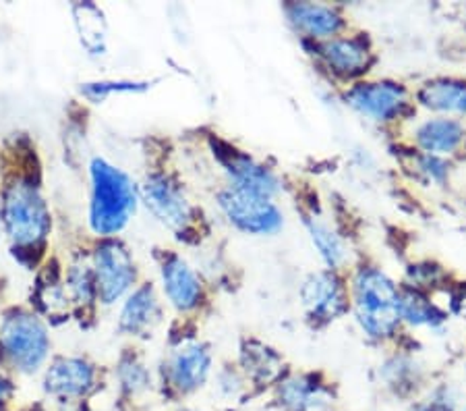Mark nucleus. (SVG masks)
<instances>
[{"mask_svg": "<svg viewBox=\"0 0 466 411\" xmlns=\"http://www.w3.org/2000/svg\"><path fill=\"white\" fill-rule=\"evenodd\" d=\"M92 227L96 233L112 235L129 222L135 212V187L123 170L106 160L92 164Z\"/></svg>", "mask_w": 466, "mask_h": 411, "instance_id": "f03ea898", "label": "nucleus"}, {"mask_svg": "<svg viewBox=\"0 0 466 411\" xmlns=\"http://www.w3.org/2000/svg\"><path fill=\"white\" fill-rule=\"evenodd\" d=\"M187 411H189V409H187Z\"/></svg>", "mask_w": 466, "mask_h": 411, "instance_id": "bb28decb", "label": "nucleus"}, {"mask_svg": "<svg viewBox=\"0 0 466 411\" xmlns=\"http://www.w3.org/2000/svg\"><path fill=\"white\" fill-rule=\"evenodd\" d=\"M156 318H157L156 295L152 287H144L139 289L137 293H133V297L127 302L123 316H120V326H123V331L127 333L139 334L144 333Z\"/></svg>", "mask_w": 466, "mask_h": 411, "instance_id": "a211bd4d", "label": "nucleus"}, {"mask_svg": "<svg viewBox=\"0 0 466 411\" xmlns=\"http://www.w3.org/2000/svg\"><path fill=\"white\" fill-rule=\"evenodd\" d=\"M464 411H466V409H464Z\"/></svg>", "mask_w": 466, "mask_h": 411, "instance_id": "cd10ccee", "label": "nucleus"}, {"mask_svg": "<svg viewBox=\"0 0 466 411\" xmlns=\"http://www.w3.org/2000/svg\"><path fill=\"white\" fill-rule=\"evenodd\" d=\"M452 409H454V403L450 399H433L427 403L425 411H452Z\"/></svg>", "mask_w": 466, "mask_h": 411, "instance_id": "393cba45", "label": "nucleus"}, {"mask_svg": "<svg viewBox=\"0 0 466 411\" xmlns=\"http://www.w3.org/2000/svg\"><path fill=\"white\" fill-rule=\"evenodd\" d=\"M5 222L19 245H37L46 237L50 219L35 185L29 181L11 185L5 201Z\"/></svg>", "mask_w": 466, "mask_h": 411, "instance_id": "7ed1b4c3", "label": "nucleus"}, {"mask_svg": "<svg viewBox=\"0 0 466 411\" xmlns=\"http://www.w3.org/2000/svg\"><path fill=\"white\" fill-rule=\"evenodd\" d=\"M0 349L15 368L21 372H34L46 360V328L34 316L15 313V316L5 320L3 331H0Z\"/></svg>", "mask_w": 466, "mask_h": 411, "instance_id": "20e7f679", "label": "nucleus"}, {"mask_svg": "<svg viewBox=\"0 0 466 411\" xmlns=\"http://www.w3.org/2000/svg\"><path fill=\"white\" fill-rule=\"evenodd\" d=\"M144 200L149 211L170 229H183L191 221V206L177 185L167 177H152L144 185Z\"/></svg>", "mask_w": 466, "mask_h": 411, "instance_id": "1a4fd4ad", "label": "nucleus"}, {"mask_svg": "<svg viewBox=\"0 0 466 411\" xmlns=\"http://www.w3.org/2000/svg\"><path fill=\"white\" fill-rule=\"evenodd\" d=\"M423 169H425V173H430L433 179H438V181H441V179L448 173L446 164H443L438 156H431V154L423 159Z\"/></svg>", "mask_w": 466, "mask_h": 411, "instance_id": "b1692460", "label": "nucleus"}, {"mask_svg": "<svg viewBox=\"0 0 466 411\" xmlns=\"http://www.w3.org/2000/svg\"><path fill=\"white\" fill-rule=\"evenodd\" d=\"M11 395V385L9 383H0V406L6 403V397Z\"/></svg>", "mask_w": 466, "mask_h": 411, "instance_id": "a878e982", "label": "nucleus"}, {"mask_svg": "<svg viewBox=\"0 0 466 411\" xmlns=\"http://www.w3.org/2000/svg\"><path fill=\"white\" fill-rule=\"evenodd\" d=\"M407 320L410 324H435L441 320V313L435 310L430 299L419 293L400 295V320Z\"/></svg>", "mask_w": 466, "mask_h": 411, "instance_id": "4be33fe9", "label": "nucleus"}, {"mask_svg": "<svg viewBox=\"0 0 466 411\" xmlns=\"http://www.w3.org/2000/svg\"><path fill=\"white\" fill-rule=\"evenodd\" d=\"M222 162L227 164L232 185L243 187L253 193H259L263 198L272 200L274 193L278 191L276 177L269 173L266 167L255 162L249 156L237 154V149H230L228 156H224Z\"/></svg>", "mask_w": 466, "mask_h": 411, "instance_id": "f8f14e48", "label": "nucleus"}, {"mask_svg": "<svg viewBox=\"0 0 466 411\" xmlns=\"http://www.w3.org/2000/svg\"><path fill=\"white\" fill-rule=\"evenodd\" d=\"M323 61L342 77H355L370 65V48L359 37H334L321 48Z\"/></svg>", "mask_w": 466, "mask_h": 411, "instance_id": "9b49d317", "label": "nucleus"}, {"mask_svg": "<svg viewBox=\"0 0 466 411\" xmlns=\"http://www.w3.org/2000/svg\"><path fill=\"white\" fill-rule=\"evenodd\" d=\"M355 312L360 326L375 339L390 336L400 323V293L378 268H360L355 276Z\"/></svg>", "mask_w": 466, "mask_h": 411, "instance_id": "f257e3e1", "label": "nucleus"}, {"mask_svg": "<svg viewBox=\"0 0 466 411\" xmlns=\"http://www.w3.org/2000/svg\"><path fill=\"white\" fill-rule=\"evenodd\" d=\"M120 380H123L125 388H129L131 393H137L141 388L147 386V372L144 370V365L139 364H127L120 370Z\"/></svg>", "mask_w": 466, "mask_h": 411, "instance_id": "5701e85b", "label": "nucleus"}, {"mask_svg": "<svg viewBox=\"0 0 466 411\" xmlns=\"http://www.w3.org/2000/svg\"><path fill=\"white\" fill-rule=\"evenodd\" d=\"M162 279L164 291H167V295L175 308L191 310L198 305L201 297L199 281L183 260L172 256L168 262H164Z\"/></svg>", "mask_w": 466, "mask_h": 411, "instance_id": "ddd939ff", "label": "nucleus"}, {"mask_svg": "<svg viewBox=\"0 0 466 411\" xmlns=\"http://www.w3.org/2000/svg\"><path fill=\"white\" fill-rule=\"evenodd\" d=\"M243 364L247 372L258 380H272L280 372V362L272 349L251 343L249 349L243 351Z\"/></svg>", "mask_w": 466, "mask_h": 411, "instance_id": "412c9836", "label": "nucleus"}, {"mask_svg": "<svg viewBox=\"0 0 466 411\" xmlns=\"http://www.w3.org/2000/svg\"><path fill=\"white\" fill-rule=\"evenodd\" d=\"M209 364H212V357H209L206 347L191 345L180 349L178 354L172 357L170 364L172 383L185 393L195 391V388H199L206 383L209 374Z\"/></svg>", "mask_w": 466, "mask_h": 411, "instance_id": "4468645a", "label": "nucleus"}, {"mask_svg": "<svg viewBox=\"0 0 466 411\" xmlns=\"http://www.w3.org/2000/svg\"><path fill=\"white\" fill-rule=\"evenodd\" d=\"M289 19L300 32L313 37H328L340 32L342 17L334 9L313 3H295L289 6Z\"/></svg>", "mask_w": 466, "mask_h": 411, "instance_id": "2eb2a0df", "label": "nucleus"}, {"mask_svg": "<svg viewBox=\"0 0 466 411\" xmlns=\"http://www.w3.org/2000/svg\"><path fill=\"white\" fill-rule=\"evenodd\" d=\"M280 399L292 411H311L318 409L323 401L321 388L305 378L287 380L280 388Z\"/></svg>", "mask_w": 466, "mask_h": 411, "instance_id": "6ab92c4d", "label": "nucleus"}, {"mask_svg": "<svg viewBox=\"0 0 466 411\" xmlns=\"http://www.w3.org/2000/svg\"><path fill=\"white\" fill-rule=\"evenodd\" d=\"M135 281L133 260L120 243H104L96 253V287L104 303L116 302Z\"/></svg>", "mask_w": 466, "mask_h": 411, "instance_id": "423d86ee", "label": "nucleus"}, {"mask_svg": "<svg viewBox=\"0 0 466 411\" xmlns=\"http://www.w3.org/2000/svg\"><path fill=\"white\" fill-rule=\"evenodd\" d=\"M307 229H309L313 245L318 248L319 256L329 268H338L344 260H347V248H344L342 239L338 237L332 229L313 219L307 221Z\"/></svg>", "mask_w": 466, "mask_h": 411, "instance_id": "aec40b11", "label": "nucleus"}, {"mask_svg": "<svg viewBox=\"0 0 466 411\" xmlns=\"http://www.w3.org/2000/svg\"><path fill=\"white\" fill-rule=\"evenodd\" d=\"M220 206L228 219L253 235H272L282 227V212L269 198L253 193L243 187L230 185L220 193Z\"/></svg>", "mask_w": 466, "mask_h": 411, "instance_id": "39448f33", "label": "nucleus"}, {"mask_svg": "<svg viewBox=\"0 0 466 411\" xmlns=\"http://www.w3.org/2000/svg\"><path fill=\"white\" fill-rule=\"evenodd\" d=\"M300 299L311 316L321 320H332L347 310V293H344L342 281L332 272L311 274L303 283Z\"/></svg>", "mask_w": 466, "mask_h": 411, "instance_id": "6e6552de", "label": "nucleus"}, {"mask_svg": "<svg viewBox=\"0 0 466 411\" xmlns=\"http://www.w3.org/2000/svg\"><path fill=\"white\" fill-rule=\"evenodd\" d=\"M419 100L427 108L466 115V84L456 79L430 81L419 89Z\"/></svg>", "mask_w": 466, "mask_h": 411, "instance_id": "dca6fc26", "label": "nucleus"}, {"mask_svg": "<svg viewBox=\"0 0 466 411\" xmlns=\"http://www.w3.org/2000/svg\"><path fill=\"white\" fill-rule=\"evenodd\" d=\"M94 383L92 365L81 360H58L46 374V391L56 397H81Z\"/></svg>", "mask_w": 466, "mask_h": 411, "instance_id": "9d476101", "label": "nucleus"}, {"mask_svg": "<svg viewBox=\"0 0 466 411\" xmlns=\"http://www.w3.org/2000/svg\"><path fill=\"white\" fill-rule=\"evenodd\" d=\"M347 100L360 115L375 121H392L407 104V94L396 84H359L349 89Z\"/></svg>", "mask_w": 466, "mask_h": 411, "instance_id": "0eeeda50", "label": "nucleus"}, {"mask_svg": "<svg viewBox=\"0 0 466 411\" xmlns=\"http://www.w3.org/2000/svg\"><path fill=\"white\" fill-rule=\"evenodd\" d=\"M462 138V125L458 121H452V118H433V121L420 125L417 131L419 146L431 156L454 152Z\"/></svg>", "mask_w": 466, "mask_h": 411, "instance_id": "f3484780", "label": "nucleus"}]
</instances>
